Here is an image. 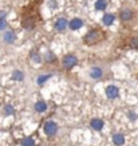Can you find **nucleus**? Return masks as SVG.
Wrapping results in <instances>:
<instances>
[{
	"label": "nucleus",
	"mask_w": 138,
	"mask_h": 146,
	"mask_svg": "<svg viewBox=\"0 0 138 146\" xmlns=\"http://www.w3.org/2000/svg\"><path fill=\"white\" fill-rule=\"evenodd\" d=\"M105 38V34L99 30H90L89 34L85 38L86 44H94V43H99L101 40Z\"/></svg>",
	"instance_id": "1"
},
{
	"label": "nucleus",
	"mask_w": 138,
	"mask_h": 146,
	"mask_svg": "<svg viewBox=\"0 0 138 146\" xmlns=\"http://www.w3.org/2000/svg\"><path fill=\"white\" fill-rule=\"evenodd\" d=\"M44 131L47 135H54V134L58 131V126H56V123L48 121V122H46V125H44Z\"/></svg>",
	"instance_id": "2"
},
{
	"label": "nucleus",
	"mask_w": 138,
	"mask_h": 146,
	"mask_svg": "<svg viewBox=\"0 0 138 146\" xmlns=\"http://www.w3.org/2000/svg\"><path fill=\"white\" fill-rule=\"evenodd\" d=\"M76 64V58L74 55H66L63 59V66L66 68H72Z\"/></svg>",
	"instance_id": "3"
},
{
	"label": "nucleus",
	"mask_w": 138,
	"mask_h": 146,
	"mask_svg": "<svg viewBox=\"0 0 138 146\" xmlns=\"http://www.w3.org/2000/svg\"><path fill=\"white\" fill-rule=\"evenodd\" d=\"M131 18H133V12L130 11V9L125 8L122 9L119 13V19L122 20V22H129V20H131Z\"/></svg>",
	"instance_id": "4"
},
{
	"label": "nucleus",
	"mask_w": 138,
	"mask_h": 146,
	"mask_svg": "<svg viewBox=\"0 0 138 146\" xmlns=\"http://www.w3.org/2000/svg\"><path fill=\"white\" fill-rule=\"evenodd\" d=\"M118 93H119V91H118V89H117L115 86H109L106 89V95L110 98V99H114V98L118 97Z\"/></svg>",
	"instance_id": "5"
},
{
	"label": "nucleus",
	"mask_w": 138,
	"mask_h": 146,
	"mask_svg": "<svg viewBox=\"0 0 138 146\" xmlns=\"http://www.w3.org/2000/svg\"><path fill=\"white\" fill-rule=\"evenodd\" d=\"M3 38H4V42L5 43H13V42H15V39H16V35H15V32L13 31H5L4 32V36H3Z\"/></svg>",
	"instance_id": "6"
},
{
	"label": "nucleus",
	"mask_w": 138,
	"mask_h": 146,
	"mask_svg": "<svg viewBox=\"0 0 138 146\" xmlns=\"http://www.w3.org/2000/svg\"><path fill=\"white\" fill-rule=\"evenodd\" d=\"M67 27V20L64 18H60L56 20V23H55V28L58 30V31H64Z\"/></svg>",
	"instance_id": "7"
},
{
	"label": "nucleus",
	"mask_w": 138,
	"mask_h": 146,
	"mask_svg": "<svg viewBox=\"0 0 138 146\" xmlns=\"http://www.w3.org/2000/svg\"><path fill=\"white\" fill-rule=\"evenodd\" d=\"M83 26V20H80V19H72L71 22H70V28L71 30H79L80 27Z\"/></svg>",
	"instance_id": "8"
},
{
	"label": "nucleus",
	"mask_w": 138,
	"mask_h": 146,
	"mask_svg": "<svg viewBox=\"0 0 138 146\" xmlns=\"http://www.w3.org/2000/svg\"><path fill=\"white\" fill-rule=\"evenodd\" d=\"M102 20H103V24H105V26H110V24L115 20V18H114V15H111V13H106V15L103 16Z\"/></svg>",
	"instance_id": "9"
},
{
	"label": "nucleus",
	"mask_w": 138,
	"mask_h": 146,
	"mask_svg": "<svg viewBox=\"0 0 138 146\" xmlns=\"http://www.w3.org/2000/svg\"><path fill=\"white\" fill-rule=\"evenodd\" d=\"M91 126H93V129H95V130H101V129L103 127V121L95 118V119L91 121Z\"/></svg>",
	"instance_id": "10"
},
{
	"label": "nucleus",
	"mask_w": 138,
	"mask_h": 146,
	"mask_svg": "<svg viewBox=\"0 0 138 146\" xmlns=\"http://www.w3.org/2000/svg\"><path fill=\"white\" fill-rule=\"evenodd\" d=\"M113 141L115 145H123V142H125V137L122 135V134H115L114 137H113Z\"/></svg>",
	"instance_id": "11"
},
{
	"label": "nucleus",
	"mask_w": 138,
	"mask_h": 146,
	"mask_svg": "<svg viewBox=\"0 0 138 146\" xmlns=\"http://www.w3.org/2000/svg\"><path fill=\"white\" fill-rule=\"evenodd\" d=\"M107 3L105 0H97V3H95V9L97 11H103V9L106 8Z\"/></svg>",
	"instance_id": "12"
},
{
	"label": "nucleus",
	"mask_w": 138,
	"mask_h": 146,
	"mask_svg": "<svg viewBox=\"0 0 138 146\" xmlns=\"http://www.w3.org/2000/svg\"><path fill=\"white\" fill-rule=\"evenodd\" d=\"M35 109L36 111H39V113H43V111L47 110V105H46L44 102H38L35 105Z\"/></svg>",
	"instance_id": "13"
},
{
	"label": "nucleus",
	"mask_w": 138,
	"mask_h": 146,
	"mask_svg": "<svg viewBox=\"0 0 138 146\" xmlns=\"http://www.w3.org/2000/svg\"><path fill=\"white\" fill-rule=\"evenodd\" d=\"M91 76H93V78H95V79L101 78V76H102V70H101V68H98V67L93 68V70H91Z\"/></svg>",
	"instance_id": "14"
},
{
	"label": "nucleus",
	"mask_w": 138,
	"mask_h": 146,
	"mask_svg": "<svg viewBox=\"0 0 138 146\" xmlns=\"http://www.w3.org/2000/svg\"><path fill=\"white\" fill-rule=\"evenodd\" d=\"M22 145L23 146H35V141L32 139V138H24L23 139V142H22Z\"/></svg>",
	"instance_id": "15"
},
{
	"label": "nucleus",
	"mask_w": 138,
	"mask_h": 146,
	"mask_svg": "<svg viewBox=\"0 0 138 146\" xmlns=\"http://www.w3.org/2000/svg\"><path fill=\"white\" fill-rule=\"evenodd\" d=\"M50 78H51V74H48V75H42L38 78V84H43L46 82V80H48Z\"/></svg>",
	"instance_id": "16"
},
{
	"label": "nucleus",
	"mask_w": 138,
	"mask_h": 146,
	"mask_svg": "<svg viewBox=\"0 0 138 146\" xmlns=\"http://www.w3.org/2000/svg\"><path fill=\"white\" fill-rule=\"evenodd\" d=\"M23 76H24V75H23L22 71H15V72H13V75H12V78L15 80H22Z\"/></svg>",
	"instance_id": "17"
},
{
	"label": "nucleus",
	"mask_w": 138,
	"mask_h": 146,
	"mask_svg": "<svg viewBox=\"0 0 138 146\" xmlns=\"http://www.w3.org/2000/svg\"><path fill=\"white\" fill-rule=\"evenodd\" d=\"M130 46L133 48H138V38H133V39L130 40Z\"/></svg>",
	"instance_id": "18"
},
{
	"label": "nucleus",
	"mask_w": 138,
	"mask_h": 146,
	"mask_svg": "<svg viewBox=\"0 0 138 146\" xmlns=\"http://www.w3.org/2000/svg\"><path fill=\"white\" fill-rule=\"evenodd\" d=\"M4 28H7V22H5V19H0V31Z\"/></svg>",
	"instance_id": "19"
},
{
	"label": "nucleus",
	"mask_w": 138,
	"mask_h": 146,
	"mask_svg": "<svg viewBox=\"0 0 138 146\" xmlns=\"http://www.w3.org/2000/svg\"><path fill=\"white\" fill-rule=\"evenodd\" d=\"M4 111L7 113V114H12V113H13V109L9 106V105H7V106H5V109H4Z\"/></svg>",
	"instance_id": "20"
},
{
	"label": "nucleus",
	"mask_w": 138,
	"mask_h": 146,
	"mask_svg": "<svg viewBox=\"0 0 138 146\" xmlns=\"http://www.w3.org/2000/svg\"><path fill=\"white\" fill-rule=\"evenodd\" d=\"M32 59L35 60V62H40V58L36 55V54H32Z\"/></svg>",
	"instance_id": "21"
},
{
	"label": "nucleus",
	"mask_w": 138,
	"mask_h": 146,
	"mask_svg": "<svg viewBox=\"0 0 138 146\" xmlns=\"http://www.w3.org/2000/svg\"><path fill=\"white\" fill-rule=\"evenodd\" d=\"M50 59H51V60H52V59H55V56H54L52 54H47V60H50Z\"/></svg>",
	"instance_id": "22"
}]
</instances>
